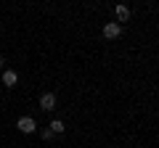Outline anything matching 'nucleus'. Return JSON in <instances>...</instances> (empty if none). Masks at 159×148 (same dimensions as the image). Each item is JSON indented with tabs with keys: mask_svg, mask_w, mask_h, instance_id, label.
<instances>
[{
	"mask_svg": "<svg viewBox=\"0 0 159 148\" xmlns=\"http://www.w3.org/2000/svg\"><path fill=\"white\" fill-rule=\"evenodd\" d=\"M3 66H6V61H3V58H0V69H3Z\"/></svg>",
	"mask_w": 159,
	"mask_h": 148,
	"instance_id": "6e6552de",
	"label": "nucleus"
},
{
	"mask_svg": "<svg viewBox=\"0 0 159 148\" xmlns=\"http://www.w3.org/2000/svg\"><path fill=\"white\" fill-rule=\"evenodd\" d=\"M16 127H19V132H27V135L37 130V124H34V119H32V116H21V119L16 122Z\"/></svg>",
	"mask_w": 159,
	"mask_h": 148,
	"instance_id": "f03ea898",
	"label": "nucleus"
},
{
	"mask_svg": "<svg viewBox=\"0 0 159 148\" xmlns=\"http://www.w3.org/2000/svg\"><path fill=\"white\" fill-rule=\"evenodd\" d=\"M48 127H51V130H53V135H61V132L66 130V127H64V122H61V119H53V122H51V124H48Z\"/></svg>",
	"mask_w": 159,
	"mask_h": 148,
	"instance_id": "423d86ee",
	"label": "nucleus"
},
{
	"mask_svg": "<svg viewBox=\"0 0 159 148\" xmlns=\"http://www.w3.org/2000/svg\"><path fill=\"white\" fill-rule=\"evenodd\" d=\"M40 108H43V111H53V108H56V95H53V93H43V95H40Z\"/></svg>",
	"mask_w": 159,
	"mask_h": 148,
	"instance_id": "7ed1b4c3",
	"label": "nucleus"
},
{
	"mask_svg": "<svg viewBox=\"0 0 159 148\" xmlns=\"http://www.w3.org/2000/svg\"><path fill=\"white\" fill-rule=\"evenodd\" d=\"M119 34H122V27H119L117 21H109V24H103V37H106V40H117Z\"/></svg>",
	"mask_w": 159,
	"mask_h": 148,
	"instance_id": "f257e3e1",
	"label": "nucleus"
},
{
	"mask_svg": "<svg viewBox=\"0 0 159 148\" xmlns=\"http://www.w3.org/2000/svg\"><path fill=\"white\" fill-rule=\"evenodd\" d=\"M16 82H19V74L13 72V69H6V72H3V85L6 87H16Z\"/></svg>",
	"mask_w": 159,
	"mask_h": 148,
	"instance_id": "20e7f679",
	"label": "nucleus"
},
{
	"mask_svg": "<svg viewBox=\"0 0 159 148\" xmlns=\"http://www.w3.org/2000/svg\"><path fill=\"white\" fill-rule=\"evenodd\" d=\"M130 19V8L127 6H117V21H127Z\"/></svg>",
	"mask_w": 159,
	"mask_h": 148,
	"instance_id": "39448f33",
	"label": "nucleus"
},
{
	"mask_svg": "<svg viewBox=\"0 0 159 148\" xmlns=\"http://www.w3.org/2000/svg\"><path fill=\"white\" fill-rule=\"evenodd\" d=\"M40 135H43V140H51V137H53V130H51V127H45Z\"/></svg>",
	"mask_w": 159,
	"mask_h": 148,
	"instance_id": "0eeeda50",
	"label": "nucleus"
}]
</instances>
